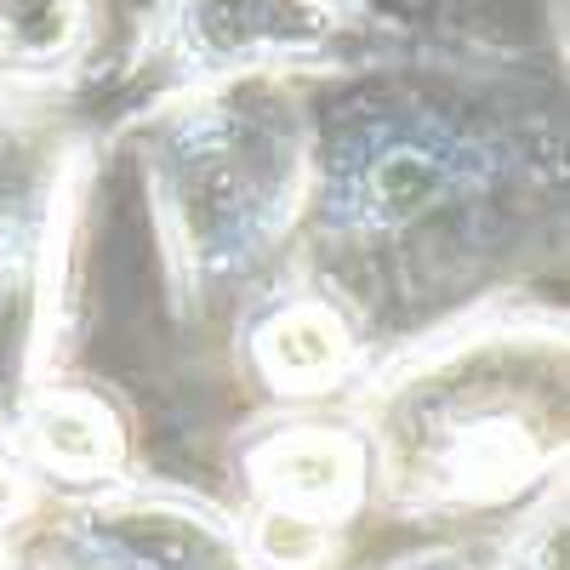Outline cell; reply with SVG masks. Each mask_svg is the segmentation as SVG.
I'll return each mask as SVG.
<instances>
[{"mask_svg": "<svg viewBox=\"0 0 570 570\" xmlns=\"http://www.w3.org/2000/svg\"><path fill=\"white\" fill-rule=\"evenodd\" d=\"M252 354H257V371L279 394H325L348 371L354 337H348V325L331 314V303L297 297L257 325Z\"/></svg>", "mask_w": 570, "mask_h": 570, "instance_id": "52a82bcc", "label": "cell"}, {"mask_svg": "<svg viewBox=\"0 0 570 570\" xmlns=\"http://www.w3.org/2000/svg\"><path fill=\"white\" fill-rule=\"evenodd\" d=\"M75 570H155V564H142L137 553H126V548H115V542H104L98 531H86V525H80Z\"/></svg>", "mask_w": 570, "mask_h": 570, "instance_id": "30bf717a", "label": "cell"}, {"mask_svg": "<svg viewBox=\"0 0 570 570\" xmlns=\"http://www.w3.org/2000/svg\"><path fill=\"white\" fill-rule=\"evenodd\" d=\"M23 428H29V451L46 468L75 473V480L109 473L120 462V428L91 394H46Z\"/></svg>", "mask_w": 570, "mask_h": 570, "instance_id": "ba28073f", "label": "cell"}, {"mask_svg": "<svg viewBox=\"0 0 570 570\" xmlns=\"http://www.w3.org/2000/svg\"><path fill=\"white\" fill-rule=\"evenodd\" d=\"M553 343L468 348L389 400L383 473L411 508H491L564 451V376Z\"/></svg>", "mask_w": 570, "mask_h": 570, "instance_id": "7a4b0ae2", "label": "cell"}, {"mask_svg": "<svg viewBox=\"0 0 570 570\" xmlns=\"http://www.w3.org/2000/svg\"><path fill=\"white\" fill-rule=\"evenodd\" d=\"M371 445L348 428H285L252 451V491L268 513H292L308 525H343L365 502Z\"/></svg>", "mask_w": 570, "mask_h": 570, "instance_id": "8992f818", "label": "cell"}, {"mask_svg": "<svg viewBox=\"0 0 570 570\" xmlns=\"http://www.w3.org/2000/svg\"><path fill=\"white\" fill-rule=\"evenodd\" d=\"M360 35L354 0H160L149 58L183 86L331 69Z\"/></svg>", "mask_w": 570, "mask_h": 570, "instance_id": "5b68a950", "label": "cell"}, {"mask_svg": "<svg viewBox=\"0 0 570 570\" xmlns=\"http://www.w3.org/2000/svg\"><path fill=\"white\" fill-rule=\"evenodd\" d=\"M80 155L75 120L29 86H0V422L12 416L46 308L58 206Z\"/></svg>", "mask_w": 570, "mask_h": 570, "instance_id": "277c9868", "label": "cell"}, {"mask_svg": "<svg viewBox=\"0 0 570 570\" xmlns=\"http://www.w3.org/2000/svg\"><path fill=\"white\" fill-rule=\"evenodd\" d=\"M405 570H462V564L456 559H411Z\"/></svg>", "mask_w": 570, "mask_h": 570, "instance_id": "7c38bea8", "label": "cell"}, {"mask_svg": "<svg viewBox=\"0 0 570 570\" xmlns=\"http://www.w3.org/2000/svg\"><path fill=\"white\" fill-rule=\"evenodd\" d=\"M18 502H23V485H18V473L0 462V525H7V519L18 513Z\"/></svg>", "mask_w": 570, "mask_h": 570, "instance_id": "8fae6325", "label": "cell"}, {"mask_svg": "<svg viewBox=\"0 0 570 570\" xmlns=\"http://www.w3.org/2000/svg\"><path fill=\"white\" fill-rule=\"evenodd\" d=\"M86 40V0H0V63L58 69Z\"/></svg>", "mask_w": 570, "mask_h": 570, "instance_id": "9c48e42d", "label": "cell"}, {"mask_svg": "<svg viewBox=\"0 0 570 570\" xmlns=\"http://www.w3.org/2000/svg\"><path fill=\"white\" fill-rule=\"evenodd\" d=\"M502 166V131L456 86L376 80L314 131L308 195L320 228L389 240L473 200Z\"/></svg>", "mask_w": 570, "mask_h": 570, "instance_id": "3957f363", "label": "cell"}, {"mask_svg": "<svg viewBox=\"0 0 570 570\" xmlns=\"http://www.w3.org/2000/svg\"><path fill=\"white\" fill-rule=\"evenodd\" d=\"M314 120L292 80L188 86L149 137V183L188 274L252 268L308 200Z\"/></svg>", "mask_w": 570, "mask_h": 570, "instance_id": "6da1fadb", "label": "cell"}]
</instances>
